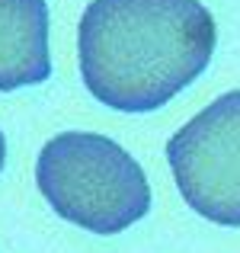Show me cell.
Here are the masks:
<instances>
[{
    "mask_svg": "<svg viewBox=\"0 0 240 253\" xmlns=\"http://www.w3.org/2000/svg\"><path fill=\"white\" fill-rule=\"evenodd\" d=\"M218 29L199 0H90L77 26L86 90L119 112H154L211 61Z\"/></svg>",
    "mask_w": 240,
    "mask_h": 253,
    "instance_id": "6da1fadb",
    "label": "cell"
},
{
    "mask_svg": "<svg viewBox=\"0 0 240 253\" xmlns=\"http://www.w3.org/2000/svg\"><path fill=\"white\" fill-rule=\"evenodd\" d=\"M3 161H6V141H3V131H0V170H3Z\"/></svg>",
    "mask_w": 240,
    "mask_h": 253,
    "instance_id": "5b68a950",
    "label": "cell"
},
{
    "mask_svg": "<svg viewBox=\"0 0 240 253\" xmlns=\"http://www.w3.org/2000/svg\"><path fill=\"white\" fill-rule=\"evenodd\" d=\"M166 161L186 205L240 228V90L208 103L166 141Z\"/></svg>",
    "mask_w": 240,
    "mask_h": 253,
    "instance_id": "3957f363",
    "label": "cell"
},
{
    "mask_svg": "<svg viewBox=\"0 0 240 253\" xmlns=\"http://www.w3.org/2000/svg\"><path fill=\"white\" fill-rule=\"evenodd\" d=\"M36 183L64 221L93 234H119L151 211V186L141 164L96 131L51 138L39 151Z\"/></svg>",
    "mask_w": 240,
    "mask_h": 253,
    "instance_id": "7a4b0ae2",
    "label": "cell"
},
{
    "mask_svg": "<svg viewBox=\"0 0 240 253\" xmlns=\"http://www.w3.org/2000/svg\"><path fill=\"white\" fill-rule=\"evenodd\" d=\"M48 6L45 0H0V93L48 81Z\"/></svg>",
    "mask_w": 240,
    "mask_h": 253,
    "instance_id": "277c9868",
    "label": "cell"
}]
</instances>
